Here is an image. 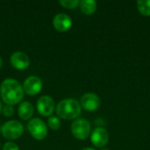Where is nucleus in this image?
I'll return each instance as SVG.
<instances>
[{
    "mask_svg": "<svg viewBox=\"0 0 150 150\" xmlns=\"http://www.w3.org/2000/svg\"><path fill=\"white\" fill-rule=\"evenodd\" d=\"M0 95L3 101L9 105L18 104L24 98L21 84L15 79L8 78L3 81L0 86Z\"/></svg>",
    "mask_w": 150,
    "mask_h": 150,
    "instance_id": "nucleus-1",
    "label": "nucleus"
},
{
    "mask_svg": "<svg viewBox=\"0 0 150 150\" xmlns=\"http://www.w3.org/2000/svg\"><path fill=\"white\" fill-rule=\"evenodd\" d=\"M82 112L80 103L73 98H67L60 101L56 105L57 115L65 120L78 119Z\"/></svg>",
    "mask_w": 150,
    "mask_h": 150,
    "instance_id": "nucleus-2",
    "label": "nucleus"
},
{
    "mask_svg": "<svg viewBox=\"0 0 150 150\" xmlns=\"http://www.w3.org/2000/svg\"><path fill=\"white\" fill-rule=\"evenodd\" d=\"M1 132L5 139L12 141L18 139L22 135L24 132V127L19 121L10 120L3 125Z\"/></svg>",
    "mask_w": 150,
    "mask_h": 150,
    "instance_id": "nucleus-3",
    "label": "nucleus"
},
{
    "mask_svg": "<svg viewBox=\"0 0 150 150\" xmlns=\"http://www.w3.org/2000/svg\"><path fill=\"white\" fill-rule=\"evenodd\" d=\"M27 129L30 134L37 141H42L47 135V127L45 122L39 118L30 120L27 125Z\"/></svg>",
    "mask_w": 150,
    "mask_h": 150,
    "instance_id": "nucleus-4",
    "label": "nucleus"
},
{
    "mask_svg": "<svg viewBox=\"0 0 150 150\" xmlns=\"http://www.w3.org/2000/svg\"><path fill=\"white\" fill-rule=\"evenodd\" d=\"M71 133L77 140L87 139L91 134V124L85 119H76L71 124Z\"/></svg>",
    "mask_w": 150,
    "mask_h": 150,
    "instance_id": "nucleus-5",
    "label": "nucleus"
},
{
    "mask_svg": "<svg viewBox=\"0 0 150 150\" xmlns=\"http://www.w3.org/2000/svg\"><path fill=\"white\" fill-rule=\"evenodd\" d=\"M22 87L25 93L30 96H34L40 92L43 87V83L40 77L35 76H31L25 80Z\"/></svg>",
    "mask_w": 150,
    "mask_h": 150,
    "instance_id": "nucleus-6",
    "label": "nucleus"
},
{
    "mask_svg": "<svg viewBox=\"0 0 150 150\" xmlns=\"http://www.w3.org/2000/svg\"><path fill=\"white\" fill-rule=\"evenodd\" d=\"M54 101L49 96H42L37 101V111L43 117H48L54 112Z\"/></svg>",
    "mask_w": 150,
    "mask_h": 150,
    "instance_id": "nucleus-7",
    "label": "nucleus"
},
{
    "mask_svg": "<svg viewBox=\"0 0 150 150\" xmlns=\"http://www.w3.org/2000/svg\"><path fill=\"white\" fill-rule=\"evenodd\" d=\"M109 134L106 129L103 127H97L95 128L91 135V143L97 148H104L107 145L109 142Z\"/></svg>",
    "mask_w": 150,
    "mask_h": 150,
    "instance_id": "nucleus-8",
    "label": "nucleus"
},
{
    "mask_svg": "<svg viewBox=\"0 0 150 150\" xmlns=\"http://www.w3.org/2000/svg\"><path fill=\"white\" fill-rule=\"evenodd\" d=\"M80 105L85 111L94 112V111L98 110L100 105V98L97 94L85 93L81 98Z\"/></svg>",
    "mask_w": 150,
    "mask_h": 150,
    "instance_id": "nucleus-9",
    "label": "nucleus"
},
{
    "mask_svg": "<svg viewBox=\"0 0 150 150\" xmlns=\"http://www.w3.org/2000/svg\"><path fill=\"white\" fill-rule=\"evenodd\" d=\"M10 62L11 66L18 70H24L30 65L29 57L23 52H15L11 55Z\"/></svg>",
    "mask_w": 150,
    "mask_h": 150,
    "instance_id": "nucleus-10",
    "label": "nucleus"
},
{
    "mask_svg": "<svg viewBox=\"0 0 150 150\" xmlns=\"http://www.w3.org/2000/svg\"><path fill=\"white\" fill-rule=\"evenodd\" d=\"M54 27L59 32H66L72 26L71 18L65 13H59L54 17L53 19Z\"/></svg>",
    "mask_w": 150,
    "mask_h": 150,
    "instance_id": "nucleus-11",
    "label": "nucleus"
},
{
    "mask_svg": "<svg viewBox=\"0 0 150 150\" xmlns=\"http://www.w3.org/2000/svg\"><path fill=\"white\" fill-rule=\"evenodd\" d=\"M18 112V116L23 120H28L32 118L34 112V108L30 102L25 101L19 105Z\"/></svg>",
    "mask_w": 150,
    "mask_h": 150,
    "instance_id": "nucleus-12",
    "label": "nucleus"
},
{
    "mask_svg": "<svg viewBox=\"0 0 150 150\" xmlns=\"http://www.w3.org/2000/svg\"><path fill=\"white\" fill-rule=\"evenodd\" d=\"M79 6L82 12L85 15H91L97 10V3L94 0H82Z\"/></svg>",
    "mask_w": 150,
    "mask_h": 150,
    "instance_id": "nucleus-13",
    "label": "nucleus"
},
{
    "mask_svg": "<svg viewBox=\"0 0 150 150\" xmlns=\"http://www.w3.org/2000/svg\"><path fill=\"white\" fill-rule=\"evenodd\" d=\"M137 9L139 12L145 16L150 17V0H140L137 2Z\"/></svg>",
    "mask_w": 150,
    "mask_h": 150,
    "instance_id": "nucleus-14",
    "label": "nucleus"
},
{
    "mask_svg": "<svg viewBox=\"0 0 150 150\" xmlns=\"http://www.w3.org/2000/svg\"><path fill=\"white\" fill-rule=\"evenodd\" d=\"M59 4L66 9H75L79 5L80 1L79 0H61Z\"/></svg>",
    "mask_w": 150,
    "mask_h": 150,
    "instance_id": "nucleus-15",
    "label": "nucleus"
},
{
    "mask_svg": "<svg viewBox=\"0 0 150 150\" xmlns=\"http://www.w3.org/2000/svg\"><path fill=\"white\" fill-rule=\"evenodd\" d=\"M47 126L52 130H58L60 128V127H61V121L57 117L51 116L47 120Z\"/></svg>",
    "mask_w": 150,
    "mask_h": 150,
    "instance_id": "nucleus-16",
    "label": "nucleus"
},
{
    "mask_svg": "<svg viewBox=\"0 0 150 150\" xmlns=\"http://www.w3.org/2000/svg\"><path fill=\"white\" fill-rule=\"evenodd\" d=\"M2 112L3 114L5 116V117H11L13 114H14V108L12 105H6L3 107V110H2Z\"/></svg>",
    "mask_w": 150,
    "mask_h": 150,
    "instance_id": "nucleus-17",
    "label": "nucleus"
},
{
    "mask_svg": "<svg viewBox=\"0 0 150 150\" xmlns=\"http://www.w3.org/2000/svg\"><path fill=\"white\" fill-rule=\"evenodd\" d=\"M3 150H19V148H18V145L15 144L14 142H6V143L4 145Z\"/></svg>",
    "mask_w": 150,
    "mask_h": 150,
    "instance_id": "nucleus-18",
    "label": "nucleus"
},
{
    "mask_svg": "<svg viewBox=\"0 0 150 150\" xmlns=\"http://www.w3.org/2000/svg\"><path fill=\"white\" fill-rule=\"evenodd\" d=\"M2 110H3V104L0 102V113L2 112Z\"/></svg>",
    "mask_w": 150,
    "mask_h": 150,
    "instance_id": "nucleus-19",
    "label": "nucleus"
},
{
    "mask_svg": "<svg viewBox=\"0 0 150 150\" xmlns=\"http://www.w3.org/2000/svg\"><path fill=\"white\" fill-rule=\"evenodd\" d=\"M2 66H3V61H2V58L0 57V69L2 68Z\"/></svg>",
    "mask_w": 150,
    "mask_h": 150,
    "instance_id": "nucleus-20",
    "label": "nucleus"
},
{
    "mask_svg": "<svg viewBox=\"0 0 150 150\" xmlns=\"http://www.w3.org/2000/svg\"><path fill=\"white\" fill-rule=\"evenodd\" d=\"M82 150H95L94 149H91V148H85V149H83Z\"/></svg>",
    "mask_w": 150,
    "mask_h": 150,
    "instance_id": "nucleus-21",
    "label": "nucleus"
},
{
    "mask_svg": "<svg viewBox=\"0 0 150 150\" xmlns=\"http://www.w3.org/2000/svg\"><path fill=\"white\" fill-rule=\"evenodd\" d=\"M100 150H109L108 149H105V148H103V149H101Z\"/></svg>",
    "mask_w": 150,
    "mask_h": 150,
    "instance_id": "nucleus-22",
    "label": "nucleus"
},
{
    "mask_svg": "<svg viewBox=\"0 0 150 150\" xmlns=\"http://www.w3.org/2000/svg\"><path fill=\"white\" fill-rule=\"evenodd\" d=\"M0 148H1V145H0Z\"/></svg>",
    "mask_w": 150,
    "mask_h": 150,
    "instance_id": "nucleus-23",
    "label": "nucleus"
}]
</instances>
